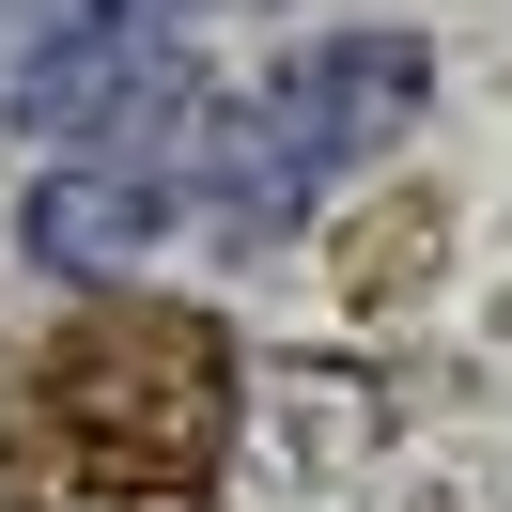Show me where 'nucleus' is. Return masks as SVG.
<instances>
[{
  "instance_id": "nucleus-1",
  "label": "nucleus",
  "mask_w": 512,
  "mask_h": 512,
  "mask_svg": "<svg viewBox=\"0 0 512 512\" xmlns=\"http://www.w3.org/2000/svg\"><path fill=\"white\" fill-rule=\"evenodd\" d=\"M0 109L47 140V156H156V125H187V16H140V0H47Z\"/></svg>"
},
{
  "instance_id": "nucleus-4",
  "label": "nucleus",
  "mask_w": 512,
  "mask_h": 512,
  "mask_svg": "<svg viewBox=\"0 0 512 512\" xmlns=\"http://www.w3.org/2000/svg\"><path fill=\"white\" fill-rule=\"evenodd\" d=\"M0 16H47V0H0Z\"/></svg>"
},
{
  "instance_id": "nucleus-2",
  "label": "nucleus",
  "mask_w": 512,
  "mask_h": 512,
  "mask_svg": "<svg viewBox=\"0 0 512 512\" xmlns=\"http://www.w3.org/2000/svg\"><path fill=\"white\" fill-rule=\"evenodd\" d=\"M419 94H435V47L419 32H311V47H280V63L249 78V109L326 171V187H342L357 156H388V140L419 125Z\"/></svg>"
},
{
  "instance_id": "nucleus-3",
  "label": "nucleus",
  "mask_w": 512,
  "mask_h": 512,
  "mask_svg": "<svg viewBox=\"0 0 512 512\" xmlns=\"http://www.w3.org/2000/svg\"><path fill=\"white\" fill-rule=\"evenodd\" d=\"M171 218H187V202H171L156 156H47L32 171V264L47 280H125Z\"/></svg>"
}]
</instances>
